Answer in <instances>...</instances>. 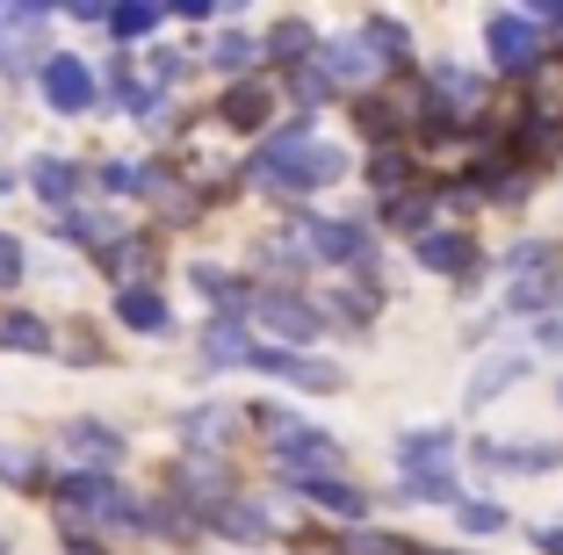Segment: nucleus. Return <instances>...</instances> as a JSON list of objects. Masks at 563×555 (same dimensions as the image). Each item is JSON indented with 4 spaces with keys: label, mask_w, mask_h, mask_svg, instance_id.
<instances>
[{
    "label": "nucleus",
    "mask_w": 563,
    "mask_h": 555,
    "mask_svg": "<svg viewBox=\"0 0 563 555\" xmlns=\"http://www.w3.org/2000/svg\"><path fill=\"white\" fill-rule=\"evenodd\" d=\"M347 174V159L332 145H311V115H303L297 131H282L275 145L253 159V180L261 188H282V196H303V188H325V180Z\"/></svg>",
    "instance_id": "f257e3e1"
},
{
    "label": "nucleus",
    "mask_w": 563,
    "mask_h": 555,
    "mask_svg": "<svg viewBox=\"0 0 563 555\" xmlns=\"http://www.w3.org/2000/svg\"><path fill=\"white\" fill-rule=\"evenodd\" d=\"M261 425L275 433L282 469L297 476V484H325V469H340V441H325V433H311V425H297V419H282V411H267Z\"/></svg>",
    "instance_id": "f03ea898"
},
{
    "label": "nucleus",
    "mask_w": 563,
    "mask_h": 555,
    "mask_svg": "<svg viewBox=\"0 0 563 555\" xmlns=\"http://www.w3.org/2000/svg\"><path fill=\"white\" fill-rule=\"evenodd\" d=\"M448 433L441 425H427V433H405V490H419V498H455V476H448Z\"/></svg>",
    "instance_id": "7ed1b4c3"
},
{
    "label": "nucleus",
    "mask_w": 563,
    "mask_h": 555,
    "mask_svg": "<svg viewBox=\"0 0 563 555\" xmlns=\"http://www.w3.org/2000/svg\"><path fill=\"white\" fill-rule=\"evenodd\" d=\"M484 44H492V66H506V73H534L542 66V22L534 15H492Z\"/></svg>",
    "instance_id": "20e7f679"
},
{
    "label": "nucleus",
    "mask_w": 563,
    "mask_h": 555,
    "mask_svg": "<svg viewBox=\"0 0 563 555\" xmlns=\"http://www.w3.org/2000/svg\"><path fill=\"white\" fill-rule=\"evenodd\" d=\"M66 512H87V520H117V526H145L137 520V506L123 498L109 476H73L66 484Z\"/></svg>",
    "instance_id": "39448f33"
},
{
    "label": "nucleus",
    "mask_w": 563,
    "mask_h": 555,
    "mask_svg": "<svg viewBox=\"0 0 563 555\" xmlns=\"http://www.w3.org/2000/svg\"><path fill=\"white\" fill-rule=\"evenodd\" d=\"M44 95H51L58 115H80V109H95V73H87L73 51H58V58L44 66Z\"/></svg>",
    "instance_id": "423d86ee"
},
{
    "label": "nucleus",
    "mask_w": 563,
    "mask_h": 555,
    "mask_svg": "<svg viewBox=\"0 0 563 555\" xmlns=\"http://www.w3.org/2000/svg\"><path fill=\"white\" fill-rule=\"evenodd\" d=\"M253 368H267V376L297 382V390H340V368L332 360H311V354H275V346H253Z\"/></svg>",
    "instance_id": "0eeeda50"
},
{
    "label": "nucleus",
    "mask_w": 563,
    "mask_h": 555,
    "mask_svg": "<svg viewBox=\"0 0 563 555\" xmlns=\"http://www.w3.org/2000/svg\"><path fill=\"white\" fill-rule=\"evenodd\" d=\"M253 311H261V325H275L282 340H318V311H311V303H303V296H289V289L261 296Z\"/></svg>",
    "instance_id": "6e6552de"
},
{
    "label": "nucleus",
    "mask_w": 563,
    "mask_h": 555,
    "mask_svg": "<svg viewBox=\"0 0 563 555\" xmlns=\"http://www.w3.org/2000/svg\"><path fill=\"white\" fill-rule=\"evenodd\" d=\"M419 267H433V275H470V267H477V245H470L463 231H427V238H419Z\"/></svg>",
    "instance_id": "1a4fd4ad"
},
{
    "label": "nucleus",
    "mask_w": 563,
    "mask_h": 555,
    "mask_svg": "<svg viewBox=\"0 0 563 555\" xmlns=\"http://www.w3.org/2000/svg\"><path fill=\"white\" fill-rule=\"evenodd\" d=\"M318 260H362V224H340V217H303Z\"/></svg>",
    "instance_id": "9d476101"
},
{
    "label": "nucleus",
    "mask_w": 563,
    "mask_h": 555,
    "mask_svg": "<svg viewBox=\"0 0 563 555\" xmlns=\"http://www.w3.org/2000/svg\"><path fill=\"white\" fill-rule=\"evenodd\" d=\"M318 73H325L332 87H362L368 73H376V51H368V36H347V44L325 51V66H318Z\"/></svg>",
    "instance_id": "9b49d317"
},
{
    "label": "nucleus",
    "mask_w": 563,
    "mask_h": 555,
    "mask_svg": "<svg viewBox=\"0 0 563 555\" xmlns=\"http://www.w3.org/2000/svg\"><path fill=\"white\" fill-rule=\"evenodd\" d=\"M117 318H123V325H137V332H166L159 289H123V296H117Z\"/></svg>",
    "instance_id": "f8f14e48"
},
{
    "label": "nucleus",
    "mask_w": 563,
    "mask_h": 555,
    "mask_svg": "<svg viewBox=\"0 0 563 555\" xmlns=\"http://www.w3.org/2000/svg\"><path fill=\"white\" fill-rule=\"evenodd\" d=\"M267 109H275L267 87H232V95H224V123H239V131H261Z\"/></svg>",
    "instance_id": "ddd939ff"
},
{
    "label": "nucleus",
    "mask_w": 563,
    "mask_h": 555,
    "mask_svg": "<svg viewBox=\"0 0 563 555\" xmlns=\"http://www.w3.org/2000/svg\"><path fill=\"white\" fill-rule=\"evenodd\" d=\"M520 368H528V360H484V368H477V382H470V404H492V397L498 390H506V382H520Z\"/></svg>",
    "instance_id": "4468645a"
},
{
    "label": "nucleus",
    "mask_w": 563,
    "mask_h": 555,
    "mask_svg": "<svg viewBox=\"0 0 563 555\" xmlns=\"http://www.w3.org/2000/svg\"><path fill=\"white\" fill-rule=\"evenodd\" d=\"M303 498H311V506H325V512H340V520H362V490H347V484H332V476H325V484H303Z\"/></svg>",
    "instance_id": "2eb2a0df"
},
{
    "label": "nucleus",
    "mask_w": 563,
    "mask_h": 555,
    "mask_svg": "<svg viewBox=\"0 0 563 555\" xmlns=\"http://www.w3.org/2000/svg\"><path fill=\"white\" fill-rule=\"evenodd\" d=\"M0 346H8V354H44L51 332L36 325V318H0Z\"/></svg>",
    "instance_id": "dca6fc26"
},
{
    "label": "nucleus",
    "mask_w": 563,
    "mask_h": 555,
    "mask_svg": "<svg viewBox=\"0 0 563 555\" xmlns=\"http://www.w3.org/2000/svg\"><path fill=\"white\" fill-rule=\"evenodd\" d=\"M520 152H528V159H556L563 152V115H534L528 137H520Z\"/></svg>",
    "instance_id": "f3484780"
},
{
    "label": "nucleus",
    "mask_w": 563,
    "mask_h": 555,
    "mask_svg": "<svg viewBox=\"0 0 563 555\" xmlns=\"http://www.w3.org/2000/svg\"><path fill=\"white\" fill-rule=\"evenodd\" d=\"M73 188H80V174H73L66 159H36V196L44 202H66Z\"/></svg>",
    "instance_id": "a211bd4d"
},
{
    "label": "nucleus",
    "mask_w": 563,
    "mask_h": 555,
    "mask_svg": "<svg viewBox=\"0 0 563 555\" xmlns=\"http://www.w3.org/2000/svg\"><path fill=\"white\" fill-rule=\"evenodd\" d=\"M217 526L232 541H267V520H261V506H224L217 512Z\"/></svg>",
    "instance_id": "6ab92c4d"
},
{
    "label": "nucleus",
    "mask_w": 563,
    "mask_h": 555,
    "mask_svg": "<svg viewBox=\"0 0 563 555\" xmlns=\"http://www.w3.org/2000/svg\"><path fill=\"white\" fill-rule=\"evenodd\" d=\"M556 296H563V281H556V275H542V281H520V289L506 296V303H514V311H549Z\"/></svg>",
    "instance_id": "aec40b11"
},
{
    "label": "nucleus",
    "mask_w": 563,
    "mask_h": 555,
    "mask_svg": "<svg viewBox=\"0 0 563 555\" xmlns=\"http://www.w3.org/2000/svg\"><path fill=\"white\" fill-rule=\"evenodd\" d=\"M275 58H289V66L303 73V58H311V30H303V22H282V30H275Z\"/></svg>",
    "instance_id": "412c9836"
},
{
    "label": "nucleus",
    "mask_w": 563,
    "mask_h": 555,
    "mask_svg": "<svg viewBox=\"0 0 563 555\" xmlns=\"http://www.w3.org/2000/svg\"><path fill=\"white\" fill-rule=\"evenodd\" d=\"M368 44H376V58H383V66H398V58H405V30H398V22H368Z\"/></svg>",
    "instance_id": "4be33fe9"
},
{
    "label": "nucleus",
    "mask_w": 563,
    "mask_h": 555,
    "mask_svg": "<svg viewBox=\"0 0 563 555\" xmlns=\"http://www.w3.org/2000/svg\"><path fill=\"white\" fill-rule=\"evenodd\" d=\"M463 526H470V534H498V526H506V512H498L492 498H470V506H463Z\"/></svg>",
    "instance_id": "5701e85b"
},
{
    "label": "nucleus",
    "mask_w": 563,
    "mask_h": 555,
    "mask_svg": "<svg viewBox=\"0 0 563 555\" xmlns=\"http://www.w3.org/2000/svg\"><path fill=\"white\" fill-rule=\"evenodd\" d=\"M368 174H376V188L390 196V188H405V174H412V159H405V152H383V159L368 166Z\"/></svg>",
    "instance_id": "b1692460"
},
{
    "label": "nucleus",
    "mask_w": 563,
    "mask_h": 555,
    "mask_svg": "<svg viewBox=\"0 0 563 555\" xmlns=\"http://www.w3.org/2000/svg\"><path fill=\"white\" fill-rule=\"evenodd\" d=\"M253 51H261V44H253V36H224V44H217L210 58H217V66H224V73H239V66H253Z\"/></svg>",
    "instance_id": "393cba45"
},
{
    "label": "nucleus",
    "mask_w": 563,
    "mask_h": 555,
    "mask_svg": "<svg viewBox=\"0 0 563 555\" xmlns=\"http://www.w3.org/2000/svg\"><path fill=\"white\" fill-rule=\"evenodd\" d=\"M390 217H398L405 231H419V238H427V196H398V202H390Z\"/></svg>",
    "instance_id": "a878e982"
},
{
    "label": "nucleus",
    "mask_w": 563,
    "mask_h": 555,
    "mask_svg": "<svg viewBox=\"0 0 563 555\" xmlns=\"http://www.w3.org/2000/svg\"><path fill=\"white\" fill-rule=\"evenodd\" d=\"M109 22H117V36H145L152 22H159V8H117Z\"/></svg>",
    "instance_id": "bb28decb"
},
{
    "label": "nucleus",
    "mask_w": 563,
    "mask_h": 555,
    "mask_svg": "<svg viewBox=\"0 0 563 555\" xmlns=\"http://www.w3.org/2000/svg\"><path fill=\"white\" fill-rule=\"evenodd\" d=\"M15 281H22V245L0 238V289H15Z\"/></svg>",
    "instance_id": "cd10ccee"
},
{
    "label": "nucleus",
    "mask_w": 563,
    "mask_h": 555,
    "mask_svg": "<svg viewBox=\"0 0 563 555\" xmlns=\"http://www.w3.org/2000/svg\"><path fill=\"white\" fill-rule=\"evenodd\" d=\"M58 231H66V238H101V217H87V210H66V224H58Z\"/></svg>",
    "instance_id": "c85d7f7f"
}]
</instances>
